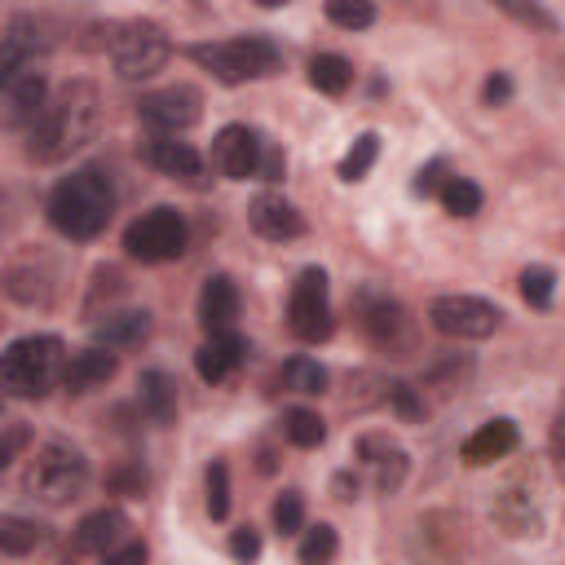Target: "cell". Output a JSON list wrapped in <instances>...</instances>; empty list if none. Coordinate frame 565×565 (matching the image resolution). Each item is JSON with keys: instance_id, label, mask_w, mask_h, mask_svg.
<instances>
[{"instance_id": "cell-18", "label": "cell", "mask_w": 565, "mask_h": 565, "mask_svg": "<svg viewBox=\"0 0 565 565\" xmlns=\"http://www.w3.org/2000/svg\"><path fill=\"white\" fill-rule=\"evenodd\" d=\"M128 534V516L119 512V508H97V512H88L79 525H75V534H71V547L75 552H110L119 539Z\"/></svg>"}, {"instance_id": "cell-6", "label": "cell", "mask_w": 565, "mask_h": 565, "mask_svg": "<svg viewBox=\"0 0 565 565\" xmlns=\"http://www.w3.org/2000/svg\"><path fill=\"white\" fill-rule=\"evenodd\" d=\"M124 252L141 265H163V260H177L185 252V216L168 203L141 212L137 221H128L124 230Z\"/></svg>"}, {"instance_id": "cell-5", "label": "cell", "mask_w": 565, "mask_h": 565, "mask_svg": "<svg viewBox=\"0 0 565 565\" xmlns=\"http://www.w3.org/2000/svg\"><path fill=\"white\" fill-rule=\"evenodd\" d=\"M26 494L40 499L44 508H66L84 494L88 486V459L84 450H75L71 441H44L35 450V459L26 463V477H22Z\"/></svg>"}, {"instance_id": "cell-4", "label": "cell", "mask_w": 565, "mask_h": 565, "mask_svg": "<svg viewBox=\"0 0 565 565\" xmlns=\"http://www.w3.org/2000/svg\"><path fill=\"white\" fill-rule=\"evenodd\" d=\"M203 71H212V79L221 84H247V79H265L282 71V53L269 35H234V40H207V44H190L185 49Z\"/></svg>"}, {"instance_id": "cell-33", "label": "cell", "mask_w": 565, "mask_h": 565, "mask_svg": "<svg viewBox=\"0 0 565 565\" xmlns=\"http://www.w3.org/2000/svg\"><path fill=\"white\" fill-rule=\"evenodd\" d=\"M327 18L344 31H362V26L375 22V4H366V0H327Z\"/></svg>"}, {"instance_id": "cell-36", "label": "cell", "mask_w": 565, "mask_h": 565, "mask_svg": "<svg viewBox=\"0 0 565 565\" xmlns=\"http://www.w3.org/2000/svg\"><path fill=\"white\" fill-rule=\"evenodd\" d=\"M384 397H388V406H393L402 419H419V415H424V402H419V397H415V388H411V384H402V380H393Z\"/></svg>"}, {"instance_id": "cell-25", "label": "cell", "mask_w": 565, "mask_h": 565, "mask_svg": "<svg viewBox=\"0 0 565 565\" xmlns=\"http://www.w3.org/2000/svg\"><path fill=\"white\" fill-rule=\"evenodd\" d=\"M309 84H313L318 93H327V97H340V93L353 84L349 57H340V53H318V57L309 62Z\"/></svg>"}, {"instance_id": "cell-28", "label": "cell", "mask_w": 565, "mask_h": 565, "mask_svg": "<svg viewBox=\"0 0 565 565\" xmlns=\"http://www.w3.org/2000/svg\"><path fill=\"white\" fill-rule=\"evenodd\" d=\"M437 199H441V207L450 216H477L481 212V185L468 181V177H446L441 190H437Z\"/></svg>"}, {"instance_id": "cell-29", "label": "cell", "mask_w": 565, "mask_h": 565, "mask_svg": "<svg viewBox=\"0 0 565 565\" xmlns=\"http://www.w3.org/2000/svg\"><path fill=\"white\" fill-rule=\"evenodd\" d=\"M335 552H340V534H335V525L318 521V525L305 530V539H300V565H331Z\"/></svg>"}, {"instance_id": "cell-27", "label": "cell", "mask_w": 565, "mask_h": 565, "mask_svg": "<svg viewBox=\"0 0 565 565\" xmlns=\"http://www.w3.org/2000/svg\"><path fill=\"white\" fill-rule=\"evenodd\" d=\"M282 433H287V441L300 446V450H313V446L327 441V424H322V415H318V411H305V406H296V411L282 415Z\"/></svg>"}, {"instance_id": "cell-1", "label": "cell", "mask_w": 565, "mask_h": 565, "mask_svg": "<svg viewBox=\"0 0 565 565\" xmlns=\"http://www.w3.org/2000/svg\"><path fill=\"white\" fill-rule=\"evenodd\" d=\"M97 119H102V97H97V88H93L88 79H71V84H62V88L44 102L40 119L31 124L26 154H31L35 163H62V159H71L75 150H84V146L93 141Z\"/></svg>"}, {"instance_id": "cell-10", "label": "cell", "mask_w": 565, "mask_h": 565, "mask_svg": "<svg viewBox=\"0 0 565 565\" xmlns=\"http://www.w3.org/2000/svg\"><path fill=\"white\" fill-rule=\"evenodd\" d=\"M137 115H141V124L154 128L159 137H177V132H185V128L199 124L203 97H199V88H190V84H168V88L141 93Z\"/></svg>"}, {"instance_id": "cell-35", "label": "cell", "mask_w": 565, "mask_h": 565, "mask_svg": "<svg viewBox=\"0 0 565 565\" xmlns=\"http://www.w3.org/2000/svg\"><path fill=\"white\" fill-rule=\"evenodd\" d=\"M207 512H212V521L230 516V468L221 459L207 463Z\"/></svg>"}, {"instance_id": "cell-38", "label": "cell", "mask_w": 565, "mask_h": 565, "mask_svg": "<svg viewBox=\"0 0 565 565\" xmlns=\"http://www.w3.org/2000/svg\"><path fill=\"white\" fill-rule=\"evenodd\" d=\"M146 543H119V547H110V552H102V565H146Z\"/></svg>"}, {"instance_id": "cell-32", "label": "cell", "mask_w": 565, "mask_h": 565, "mask_svg": "<svg viewBox=\"0 0 565 565\" xmlns=\"http://www.w3.org/2000/svg\"><path fill=\"white\" fill-rule=\"evenodd\" d=\"M375 159H380V137L375 132H358V141L340 159V181H362L375 168Z\"/></svg>"}, {"instance_id": "cell-11", "label": "cell", "mask_w": 565, "mask_h": 565, "mask_svg": "<svg viewBox=\"0 0 565 565\" xmlns=\"http://www.w3.org/2000/svg\"><path fill=\"white\" fill-rule=\"evenodd\" d=\"M260 132L256 128H247V124H225L221 132H216V141H212V163L221 168V177H230V181H247V177H256V168H260Z\"/></svg>"}, {"instance_id": "cell-17", "label": "cell", "mask_w": 565, "mask_h": 565, "mask_svg": "<svg viewBox=\"0 0 565 565\" xmlns=\"http://www.w3.org/2000/svg\"><path fill=\"white\" fill-rule=\"evenodd\" d=\"M119 371V358L110 349H79V353H66V366H62V388L71 393H93V388H106Z\"/></svg>"}, {"instance_id": "cell-41", "label": "cell", "mask_w": 565, "mask_h": 565, "mask_svg": "<svg viewBox=\"0 0 565 565\" xmlns=\"http://www.w3.org/2000/svg\"><path fill=\"white\" fill-rule=\"evenodd\" d=\"M110 486L124 490V494H141V490H146V472H141V468H119V472L110 477Z\"/></svg>"}, {"instance_id": "cell-23", "label": "cell", "mask_w": 565, "mask_h": 565, "mask_svg": "<svg viewBox=\"0 0 565 565\" xmlns=\"http://www.w3.org/2000/svg\"><path fill=\"white\" fill-rule=\"evenodd\" d=\"M9 124H35L40 119V110H44V102H49V84H44V75L40 71H22L9 88Z\"/></svg>"}, {"instance_id": "cell-15", "label": "cell", "mask_w": 565, "mask_h": 565, "mask_svg": "<svg viewBox=\"0 0 565 565\" xmlns=\"http://www.w3.org/2000/svg\"><path fill=\"white\" fill-rule=\"evenodd\" d=\"M358 455H362V463L371 468L375 490H380V494H397V486L406 481V450H402L393 437H384V433H366V437L358 441Z\"/></svg>"}, {"instance_id": "cell-30", "label": "cell", "mask_w": 565, "mask_h": 565, "mask_svg": "<svg viewBox=\"0 0 565 565\" xmlns=\"http://www.w3.org/2000/svg\"><path fill=\"white\" fill-rule=\"evenodd\" d=\"M556 296V269L552 265H525L521 269V300L530 309H552Z\"/></svg>"}, {"instance_id": "cell-16", "label": "cell", "mask_w": 565, "mask_h": 565, "mask_svg": "<svg viewBox=\"0 0 565 565\" xmlns=\"http://www.w3.org/2000/svg\"><path fill=\"white\" fill-rule=\"evenodd\" d=\"M234 318H238V287L230 274H207L203 278V291H199V327L207 335H221V331H234Z\"/></svg>"}, {"instance_id": "cell-34", "label": "cell", "mask_w": 565, "mask_h": 565, "mask_svg": "<svg viewBox=\"0 0 565 565\" xmlns=\"http://www.w3.org/2000/svg\"><path fill=\"white\" fill-rule=\"evenodd\" d=\"M274 530L278 534H300L305 530V494L300 490H282L274 499Z\"/></svg>"}, {"instance_id": "cell-2", "label": "cell", "mask_w": 565, "mask_h": 565, "mask_svg": "<svg viewBox=\"0 0 565 565\" xmlns=\"http://www.w3.org/2000/svg\"><path fill=\"white\" fill-rule=\"evenodd\" d=\"M115 216V185L106 172L97 168H79L71 177H62L49 194V221L57 234L88 243L106 230V221Z\"/></svg>"}, {"instance_id": "cell-8", "label": "cell", "mask_w": 565, "mask_h": 565, "mask_svg": "<svg viewBox=\"0 0 565 565\" xmlns=\"http://www.w3.org/2000/svg\"><path fill=\"white\" fill-rule=\"evenodd\" d=\"M287 327H291L300 340H309V344H318V340L331 335L335 322H331V287H327V269L309 265V269L296 274L291 296H287Z\"/></svg>"}, {"instance_id": "cell-19", "label": "cell", "mask_w": 565, "mask_h": 565, "mask_svg": "<svg viewBox=\"0 0 565 565\" xmlns=\"http://www.w3.org/2000/svg\"><path fill=\"white\" fill-rule=\"evenodd\" d=\"M150 335V313L146 309H119V313H106L102 322H93V340L97 349H137L141 340Z\"/></svg>"}, {"instance_id": "cell-43", "label": "cell", "mask_w": 565, "mask_h": 565, "mask_svg": "<svg viewBox=\"0 0 565 565\" xmlns=\"http://www.w3.org/2000/svg\"><path fill=\"white\" fill-rule=\"evenodd\" d=\"M335 499H344V503H349V499H358V481H353L349 472H340V477H335Z\"/></svg>"}, {"instance_id": "cell-40", "label": "cell", "mask_w": 565, "mask_h": 565, "mask_svg": "<svg viewBox=\"0 0 565 565\" xmlns=\"http://www.w3.org/2000/svg\"><path fill=\"white\" fill-rule=\"evenodd\" d=\"M26 441H31V433H26L22 424H13L9 433H0V468H4L9 459H18V450H22Z\"/></svg>"}, {"instance_id": "cell-31", "label": "cell", "mask_w": 565, "mask_h": 565, "mask_svg": "<svg viewBox=\"0 0 565 565\" xmlns=\"http://www.w3.org/2000/svg\"><path fill=\"white\" fill-rule=\"evenodd\" d=\"M282 384L291 388V393H327V366L318 362V358H291L287 366H282Z\"/></svg>"}, {"instance_id": "cell-3", "label": "cell", "mask_w": 565, "mask_h": 565, "mask_svg": "<svg viewBox=\"0 0 565 565\" xmlns=\"http://www.w3.org/2000/svg\"><path fill=\"white\" fill-rule=\"evenodd\" d=\"M66 344L57 335H22L0 353V393L4 397H44L62 384Z\"/></svg>"}, {"instance_id": "cell-14", "label": "cell", "mask_w": 565, "mask_h": 565, "mask_svg": "<svg viewBox=\"0 0 565 565\" xmlns=\"http://www.w3.org/2000/svg\"><path fill=\"white\" fill-rule=\"evenodd\" d=\"M141 159H146L154 172L172 177V181H190V185L203 181V159H199V150H194L190 141H177V137H150V141L141 146Z\"/></svg>"}, {"instance_id": "cell-7", "label": "cell", "mask_w": 565, "mask_h": 565, "mask_svg": "<svg viewBox=\"0 0 565 565\" xmlns=\"http://www.w3.org/2000/svg\"><path fill=\"white\" fill-rule=\"evenodd\" d=\"M168 53H172V44H168V35H163L159 22H128V26L119 31V40L110 44L115 75L128 79V84L159 75V71L168 66Z\"/></svg>"}, {"instance_id": "cell-21", "label": "cell", "mask_w": 565, "mask_h": 565, "mask_svg": "<svg viewBox=\"0 0 565 565\" xmlns=\"http://www.w3.org/2000/svg\"><path fill=\"white\" fill-rule=\"evenodd\" d=\"M516 441H521V433H516L512 419H490V424H481V428L463 441V459H468L472 468H481V463H494V459L512 455Z\"/></svg>"}, {"instance_id": "cell-24", "label": "cell", "mask_w": 565, "mask_h": 565, "mask_svg": "<svg viewBox=\"0 0 565 565\" xmlns=\"http://www.w3.org/2000/svg\"><path fill=\"white\" fill-rule=\"evenodd\" d=\"M494 521L508 534H539V508L530 503L525 490H503L499 503H494Z\"/></svg>"}, {"instance_id": "cell-26", "label": "cell", "mask_w": 565, "mask_h": 565, "mask_svg": "<svg viewBox=\"0 0 565 565\" xmlns=\"http://www.w3.org/2000/svg\"><path fill=\"white\" fill-rule=\"evenodd\" d=\"M44 539V530L26 516H13V512H0V556H26L35 552Z\"/></svg>"}, {"instance_id": "cell-20", "label": "cell", "mask_w": 565, "mask_h": 565, "mask_svg": "<svg viewBox=\"0 0 565 565\" xmlns=\"http://www.w3.org/2000/svg\"><path fill=\"white\" fill-rule=\"evenodd\" d=\"M243 353H247V344H243V335H234V331H221V335H207V344L194 353V371H199V380H207V384H221L238 362H243Z\"/></svg>"}, {"instance_id": "cell-13", "label": "cell", "mask_w": 565, "mask_h": 565, "mask_svg": "<svg viewBox=\"0 0 565 565\" xmlns=\"http://www.w3.org/2000/svg\"><path fill=\"white\" fill-rule=\"evenodd\" d=\"M247 221H252V230L260 238H274V243H287V238H300L305 234V216L296 212V203L282 199V194H274V190H265V194H256L247 203Z\"/></svg>"}, {"instance_id": "cell-39", "label": "cell", "mask_w": 565, "mask_h": 565, "mask_svg": "<svg viewBox=\"0 0 565 565\" xmlns=\"http://www.w3.org/2000/svg\"><path fill=\"white\" fill-rule=\"evenodd\" d=\"M508 97H512V79H508L503 71H494V75L486 79V88H481V102H486V106H503Z\"/></svg>"}, {"instance_id": "cell-22", "label": "cell", "mask_w": 565, "mask_h": 565, "mask_svg": "<svg viewBox=\"0 0 565 565\" xmlns=\"http://www.w3.org/2000/svg\"><path fill=\"white\" fill-rule=\"evenodd\" d=\"M137 402L150 415V424H172L177 419V380L168 371H141L137 380Z\"/></svg>"}, {"instance_id": "cell-42", "label": "cell", "mask_w": 565, "mask_h": 565, "mask_svg": "<svg viewBox=\"0 0 565 565\" xmlns=\"http://www.w3.org/2000/svg\"><path fill=\"white\" fill-rule=\"evenodd\" d=\"M441 181H446V177H441V163H428V168L415 172V194H437Z\"/></svg>"}, {"instance_id": "cell-37", "label": "cell", "mask_w": 565, "mask_h": 565, "mask_svg": "<svg viewBox=\"0 0 565 565\" xmlns=\"http://www.w3.org/2000/svg\"><path fill=\"white\" fill-rule=\"evenodd\" d=\"M230 556H234V561H243V565H252V561L260 556V530L238 525V530L230 534Z\"/></svg>"}, {"instance_id": "cell-12", "label": "cell", "mask_w": 565, "mask_h": 565, "mask_svg": "<svg viewBox=\"0 0 565 565\" xmlns=\"http://www.w3.org/2000/svg\"><path fill=\"white\" fill-rule=\"evenodd\" d=\"M362 331L371 335V344L388 349V353H406L415 344V331H411V318L397 300L388 296H362Z\"/></svg>"}, {"instance_id": "cell-9", "label": "cell", "mask_w": 565, "mask_h": 565, "mask_svg": "<svg viewBox=\"0 0 565 565\" xmlns=\"http://www.w3.org/2000/svg\"><path fill=\"white\" fill-rule=\"evenodd\" d=\"M499 309L481 296H437L428 305V322L433 331L450 335V340H486L499 331Z\"/></svg>"}]
</instances>
